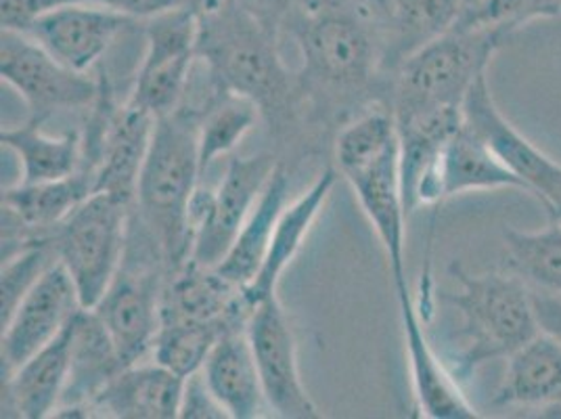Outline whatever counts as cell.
Returning <instances> with one entry per match:
<instances>
[{
  "label": "cell",
  "instance_id": "cell-17",
  "mask_svg": "<svg viewBox=\"0 0 561 419\" xmlns=\"http://www.w3.org/2000/svg\"><path fill=\"white\" fill-rule=\"evenodd\" d=\"M124 370L116 344L94 310L82 308L76 315L71 340L68 386L55 416L71 418L76 411H91L94 398Z\"/></svg>",
  "mask_w": 561,
  "mask_h": 419
},
{
  "label": "cell",
  "instance_id": "cell-4",
  "mask_svg": "<svg viewBox=\"0 0 561 419\" xmlns=\"http://www.w3.org/2000/svg\"><path fill=\"white\" fill-rule=\"evenodd\" d=\"M510 38L503 30L455 25L415 50L397 68L392 114L461 110L473 82L486 73L494 53Z\"/></svg>",
  "mask_w": 561,
  "mask_h": 419
},
{
  "label": "cell",
  "instance_id": "cell-16",
  "mask_svg": "<svg viewBox=\"0 0 561 419\" xmlns=\"http://www.w3.org/2000/svg\"><path fill=\"white\" fill-rule=\"evenodd\" d=\"M73 324L76 317L22 367L2 375V409L11 407L25 419H45L57 411L70 377Z\"/></svg>",
  "mask_w": 561,
  "mask_h": 419
},
{
  "label": "cell",
  "instance_id": "cell-1",
  "mask_svg": "<svg viewBox=\"0 0 561 419\" xmlns=\"http://www.w3.org/2000/svg\"><path fill=\"white\" fill-rule=\"evenodd\" d=\"M197 59L218 91L248 97L260 114L279 120L294 99V80L280 61L277 36L237 0H197Z\"/></svg>",
  "mask_w": 561,
  "mask_h": 419
},
{
  "label": "cell",
  "instance_id": "cell-2",
  "mask_svg": "<svg viewBox=\"0 0 561 419\" xmlns=\"http://www.w3.org/2000/svg\"><path fill=\"white\" fill-rule=\"evenodd\" d=\"M197 131L199 112L183 105L156 122L135 197L139 220L158 241L170 275L183 269L193 252L187 212L202 177Z\"/></svg>",
  "mask_w": 561,
  "mask_h": 419
},
{
  "label": "cell",
  "instance_id": "cell-7",
  "mask_svg": "<svg viewBox=\"0 0 561 419\" xmlns=\"http://www.w3.org/2000/svg\"><path fill=\"white\" fill-rule=\"evenodd\" d=\"M0 76L24 97L30 117L41 120L61 110L93 107L101 93L93 78L64 66L34 38L15 30H2Z\"/></svg>",
  "mask_w": 561,
  "mask_h": 419
},
{
  "label": "cell",
  "instance_id": "cell-35",
  "mask_svg": "<svg viewBox=\"0 0 561 419\" xmlns=\"http://www.w3.org/2000/svg\"><path fill=\"white\" fill-rule=\"evenodd\" d=\"M540 327L561 338V301L551 294H535Z\"/></svg>",
  "mask_w": 561,
  "mask_h": 419
},
{
  "label": "cell",
  "instance_id": "cell-34",
  "mask_svg": "<svg viewBox=\"0 0 561 419\" xmlns=\"http://www.w3.org/2000/svg\"><path fill=\"white\" fill-rule=\"evenodd\" d=\"M257 22L279 34V27L294 9L296 0H237Z\"/></svg>",
  "mask_w": 561,
  "mask_h": 419
},
{
  "label": "cell",
  "instance_id": "cell-10",
  "mask_svg": "<svg viewBox=\"0 0 561 419\" xmlns=\"http://www.w3.org/2000/svg\"><path fill=\"white\" fill-rule=\"evenodd\" d=\"M463 124L489 143L492 151L517 174L540 206L551 208L561 191V163L526 139L492 99L486 73L480 76L463 101Z\"/></svg>",
  "mask_w": 561,
  "mask_h": 419
},
{
  "label": "cell",
  "instance_id": "cell-20",
  "mask_svg": "<svg viewBox=\"0 0 561 419\" xmlns=\"http://www.w3.org/2000/svg\"><path fill=\"white\" fill-rule=\"evenodd\" d=\"M202 373L229 418H262V411L268 409L245 327L227 329L220 336Z\"/></svg>",
  "mask_w": 561,
  "mask_h": 419
},
{
  "label": "cell",
  "instance_id": "cell-6",
  "mask_svg": "<svg viewBox=\"0 0 561 419\" xmlns=\"http://www.w3.org/2000/svg\"><path fill=\"white\" fill-rule=\"evenodd\" d=\"M294 36L305 59V78L337 91L363 89L377 68L375 36L356 13L321 7L294 22Z\"/></svg>",
  "mask_w": 561,
  "mask_h": 419
},
{
  "label": "cell",
  "instance_id": "cell-19",
  "mask_svg": "<svg viewBox=\"0 0 561 419\" xmlns=\"http://www.w3.org/2000/svg\"><path fill=\"white\" fill-rule=\"evenodd\" d=\"M185 377L164 365H130L101 390L91 405L101 416L116 419H174L181 411Z\"/></svg>",
  "mask_w": 561,
  "mask_h": 419
},
{
  "label": "cell",
  "instance_id": "cell-3",
  "mask_svg": "<svg viewBox=\"0 0 561 419\" xmlns=\"http://www.w3.org/2000/svg\"><path fill=\"white\" fill-rule=\"evenodd\" d=\"M450 273L459 281V292L446 294L445 301L461 313L459 338L466 342L455 375L468 380L484 363L514 354L542 327L535 294L514 273L471 275L457 262L450 264Z\"/></svg>",
  "mask_w": 561,
  "mask_h": 419
},
{
  "label": "cell",
  "instance_id": "cell-8",
  "mask_svg": "<svg viewBox=\"0 0 561 419\" xmlns=\"http://www.w3.org/2000/svg\"><path fill=\"white\" fill-rule=\"evenodd\" d=\"M245 331L256 359L268 409L285 419L321 418L302 384L296 338L277 294L257 304L256 310L248 319Z\"/></svg>",
  "mask_w": 561,
  "mask_h": 419
},
{
  "label": "cell",
  "instance_id": "cell-30",
  "mask_svg": "<svg viewBox=\"0 0 561 419\" xmlns=\"http://www.w3.org/2000/svg\"><path fill=\"white\" fill-rule=\"evenodd\" d=\"M556 18H561V0H471L457 25L503 30L514 36L530 22Z\"/></svg>",
  "mask_w": 561,
  "mask_h": 419
},
{
  "label": "cell",
  "instance_id": "cell-21",
  "mask_svg": "<svg viewBox=\"0 0 561 419\" xmlns=\"http://www.w3.org/2000/svg\"><path fill=\"white\" fill-rule=\"evenodd\" d=\"M471 0H374L383 15L388 43L386 61L398 68L409 55L440 38L459 24Z\"/></svg>",
  "mask_w": 561,
  "mask_h": 419
},
{
  "label": "cell",
  "instance_id": "cell-11",
  "mask_svg": "<svg viewBox=\"0 0 561 419\" xmlns=\"http://www.w3.org/2000/svg\"><path fill=\"white\" fill-rule=\"evenodd\" d=\"M277 166L271 154L229 160L225 179L214 191L210 214L193 239V262L216 267L225 258Z\"/></svg>",
  "mask_w": 561,
  "mask_h": 419
},
{
  "label": "cell",
  "instance_id": "cell-26",
  "mask_svg": "<svg viewBox=\"0 0 561 419\" xmlns=\"http://www.w3.org/2000/svg\"><path fill=\"white\" fill-rule=\"evenodd\" d=\"M503 241L510 273L542 294H561V220H551L549 227L535 234L507 229Z\"/></svg>",
  "mask_w": 561,
  "mask_h": 419
},
{
  "label": "cell",
  "instance_id": "cell-28",
  "mask_svg": "<svg viewBox=\"0 0 561 419\" xmlns=\"http://www.w3.org/2000/svg\"><path fill=\"white\" fill-rule=\"evenodd\" d=\"M231 329L225 321H162L153 344L156 363L165 370L188 377L199 372L220 336Z\"/></svg>",
  "mask_w": 561,
  "mask_h": 419
},
{
  "label": "cell",
  "instance_id": "cell-14",
  "mask_svg": "<svg viewBox=\"0 0 561 419\" xmlns=\"http://www.w3.org/2000/svg\"><path fill=\"white\" fill-rule=\"evenodd\" d=\"M388 257L392 281L407 280V210L400 191V140L367 162L342 172Z\"/></svg>",
  "mask_w": 561,
  "mask_h": 419
},
{
  "label": "cell",
  "instance_id": "cell-22",
  "mask_svg": "<svg viewBox=\"0 0 561 419\" xmlns=\"http://www.w3.org/2000/svg\"><path fill=\"white\" fill-rule=\"evenodd\" d=\"M443 202L469 191L515 189L528 193L526 183L492 151L489 143L463 124L445 145L438 168Z\"/></svg>",
  "mask_w": 561,
  "mask_h": 419
},
{
  "label": "cell",
  "instance_id": "cell-18",
  "mask_svg": "<svg viewBox=\"0 0 561 419\" xmlns=\"http://www.w3.org/2000/svg\"><path fill=\"white\" fill-rule=\"evenodd\" d=\"M492 407H535L561 411V338L540 329L507 356L505 377Z\"/></svg>",
  "mask_w": 561,
  "mask_h": 419
},
{
  "label": "cell",
  "instance_id": "cell-9",
  "mask_svg": "<svg viewBox=\"0 0 561 419\" xmlns=\"http://www.w3.org/2000/svg\"><path fill=\"white\" fill-rule=\"evenodd\" d=\"M82 308L68 269L57 260L2 326V375L15 372L45 349Z\"/></svg>",
  "mask_w": 561,
  "mask_h": 419
},
{
  "label": "cell",
  "instance_id": "cell-31",
  "mask_svg": "<svg viewBox=\"0 0 561 419\" xmlns=\"http://www.w3.org/2000/svg\"><path fill=\"white\" fill-rule=\"evenodd\" d=\"M99 0H0L2 9V30L27 32L38 20L47 18L48 13L59 11L71 4H87Z\"/></svg>",
  "mask_w": 561,
  "mask_h": 419
},
{
  "label": "cell",
  "instance_id": "cell-15",
  "mask_svg": "<svg viewBox=\"0 0 561 419\" xmlns=\"http://www.w3.org/2000/svg\"><path fill=\"white\" fill-rule=\"evenodd\" d=\"M335 181H337V172L333 168H328L305 195H300L291 206H285L280 212L279 220L275 225V234L271 239L268 254L264 258V264L256 280L252 281L248 287H243L239 294V303L250 315L256 310L257 304L277 294L280 275L302 250L306 237L325 206Z\"/></svg>",
  "mask_w": 561,
  "mask_h": 419
},
{
  "label": "cell",
  "instance_id": "cell-33",
  "mask_svg": "<svg viewBox=\"0 0 561 419\" xmlns=\"http://www.w3.org/2000/svg\"><path fill=\"white\" fill-rule=\"evenodd\" d=\"M103 7H110L117 13H124L133 20H151L172 9L185 7L193 0H99Z\"/></svg>",
  "mask_w": 561,
  "mask_h": 419
},
{
  "label": "cell",
  "instance_id": "cell-23",
  "mask_svg": "<svg viewBox=\"0 0 561 419\" xmlns=\"http://www.w3.org/2000/svg\"><path fill=\"white\" fill-rule=\"evenodd\" d=\"M289 193V177L283 166H277L271 181L264 186L256 208L252 210L243 229L237 235L231 250L214 267L222 280L229 281L237 290L248 287L256 280L264 258L268 254L271 239L280 212L285 210Z\"/></svg>",
  "mask_w": 561,
  "mask_h": 419
},
{
  "label": "cell",
  "instance_id": "cell-25",
  "mask_svg": "<svg viewBox=\"0 0 561 419\" xmlns=\"http://www.w3.org/2000/svg\"><path fill=\"white\" fill-rule=\"evenodd\" d=\"M41 117H30L18 128H2V147L11 149L24 168V183L59 181L76 174L84 163V143L71 131L61 137H48Z\"/></svg>",
  "mask_w": 561,
  "mask_h": 419
},
{
  "label": "cell",
  "instance_id": "cell-29",
  "mask_svg": "<svg viewBox=\"0 0 561 419\" xmlns=\"http://www.w3.org/2000/svg\"><path fill=\"white\" fill-rule=\"evenodd\" d=\"M57 262V252L47 237L36 239L18 254L2 260L0 280V317L2 326L11 319L25 294L36 285L48 269Z\"/></svg>",
  "mask_w": 561,
  "mask_h": 419
},
{
  "label": "cell",
  "instance_id": "cell-12",
  "mask_svg": "<svg viewBox=\"0 0 561 419\" xmlns=\"http://www.w3.org/2000/svg\"><path fill=\"white\" fill-rule=\"evenodd\" d=\"M394 290H397L398 308H400L404 350H407L411 382H413L415 409L420 411L421 418H482V414H478L469 405L468 396L463 395L459 384L461 380L446 370L440 356L432 349L423 329L420 308L413 301L409 281H394Z\"/></svg>",
  "mask_w": 561,
  "mask_h": 419
},
{
  "label": "cell",
  "instance_id": "cell-13",
  "mask_svg": "<svg viewBox=\"0 0 561 419\" xmlns=\"http://www.w3.org/2000/svg\"><path fill=\"white\" fill-rule=\"evenodd\" d=\"M133 22L110 7L87 2L48 13L24 34L64 66L87 73Z\"/></svg>",
  "mask_w": 561,
  "mask_h": 419
},
{
  "label": "cell",
  "instance_id": "cell-36",
  "mask_svg": "<svg viewBox=\"0 0 561 419\" xmlns=\"http://www.w3.org/2000/svg\"><path fill=\"white\" fill-rule=\"evenodd\" d=\"M547 214H549V220H561V193Z\"/></svg>",
  "mask_w": 561,
  "mask_h": 419
},
{
  "label": "cell",
  "instance_id": "cell-27",
  "mask_svg": "<svg viewBox=\"0 0 561 419\" xmlns=\"http://www.w3.org/2000/svg\"><path fill=\"white\" fill-rule=\"evenodd\" d=\"M260 107L252 99L241 94L218 91L211 97L204 112H199V166L202 174L210 163L233 151L254 126H256Z\"/></svg>",
  "mask_w": 561,
  "mask_h": 419
},
{
  "label": "cell",
  "instance_id": "cell-5",
  "mask_svg": "<svg viewBox=\"0 0 561 419\" xmlns=\"http://www.w3.org/2000/svg\"><path fill=\"white\" fill-rule=\"evenodd\" d=\"M133 204L93 193L66 216L48 239L68 269L84 308H94L117 275L128 246Z\"/></svg>",
  "mask_w": 561,
  "mask_h": 419
},
{
  "label": "cell",
  "instance_id": "cell-24",
  "mask_svg": "<svg viewBox=\"0 0 561 419\" xmlns=\"http://www.w3.org/2000/svg\"><path fill=\"white\" fill-rule=\"evenodd\" d=\"M94 193V174L80 168L76 174L45 183H18L2 191V210L36 234L48 235Z\"/></svg>",
  "mask_w": 561,
  "mask_h": 419
},
{
  "label": "cell",
  "instance_id": "cell-32",
  "mask_svg": "<svg viewBox=\"0 0 561 419\" xmlns=\"http://www.w3.org/2000/svg\"><path fill=\"white\" fill-rule=\"evenodd\" d=\"M179 418L183 419H225L229 418L227 409L220 405V400L204 377L202 370L185 377L183 396H181V411Z\"/></svg>",
  "mask_w": 561,
  "mask_h": 419
}]
</instances>
